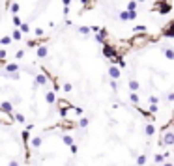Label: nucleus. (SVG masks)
I'll return each instance as SVG.
<instances>
[{"mask_svg": "<svg viewBox=\"0 0 174 166\" xmlns=\"http://www.w3.org/2000/svg\"><path fill=\"white\" fill-rule=\"evenodd\" d=\"M144 134L148 136V138H150V136H154V134H155V125H154L152 121H148L146 125H144Z\"/></svg>", "mask_w": 174, "mask_h": 166, "instance_id": "nucleus-14", "label": "nucleus"}, {"mask_svg": "<svg viewBox=\"0 0 174 166\" xmlns=\"http://www.w3.org/2000/svg\"><path fill=\"white\" fill-rule=\"evenodd\" d=\"M148 101H150V105H157V103H159V97H157V95H150Z\"/></svg>", "mask_w": 174, "mask_h": 166, "instance_id": "nucleus-35", "label": "nucleus"}, {"mask_svg": "<svg viewBox=\"0 0 174 166\" xmlns=\"http://www.w3.org/2000/svg\"><path fill=\"white\" fill-rule=\"evenodd\" d=\"M167 161V157H165V153H157V155H154V164H159V166H163Z\"/></svg>", "mask_w": 174, "mask_h": 166, "instance_id": "nucleus-16", "label": "nucleus"}, {"mask_svg": "<svg viewBox=\"0 0 174 166\" xmlns=\"http://www.w3.org/2000/svg\"><path fill=\"white\" fill-rule=\"evenodd\" d=\"M118 19H120V21H135V19H137V11H127V9H124V11H120V13H118Z\"/></svg>", "mask_w": 174, "mask_h": 166, "instance_id": "nucleus-6", "label": "nucleus"}, {"mask_svg": "<svg viewBox=\"0 0 174 166\" xmlns=\"http://www.w3.org/2000/svg\"><path fill=\"white\" fill-rule=\"evenodd\" d=\"M34 80H36V86H45L47 82H49V77H47L45 73H38Z\"/></svg>", "mask_w": 174, "mask_h": 166, "instance_id": "nucleus-9", "label": "nucleus"}, {"mask_svg": "<svg viewBox=\"0 0 174 166\" xmlns=\"http://www.w3.org/2000/svg\"><path fill=\"white\" fill-rule=\"evenodd\" d=\"M0 108H4L6 112H9V114H15V110H13V103H11V101H2V103H0Z\"/></svg>", "mask_w": 174, "mask_h": 166, "instance_id": "nucleus-13", "label": "nucleus"}, {"mask_svg": "<svg viewBox=\"0 0 174 166\" xmlns=\"http://www.w3.org/2000/svg\"><path fill=\"white\" fill-rule=\"evenodd\" d=\"M77 123H79V129H86V127L90 125L88 118H81V120H77Z\"/></svg>", "mask_w": 174, "mask_h": 166, "instance_id": "nucleus-25", "label": "nucleus"}, {"mask_svg": "<svg viewBox=\"0 0 174 166\" xmlns=\"http://www.w3.org/2000/svg\"><path fill=\"white\" fill-rule=\"evenodd\" d=\"M155 41H159V35H152V34H137V35H131L129 43L133 49H142V47H146L148 43H155Z\"/></svg>", "mask_w": 174, "mask_h": 166, "instance_id": "nucleus-1", "label": "nucleus"}, {"mask_svg": "<svg viewBox=\"0 0 174 166\" xmlns=\"http://www.w3.org/2000/svg\"><path fill=\"white\" fill-rule=\"evenodd\" d=\"M111 64H116V66H118L120 69H125V66H127V64H125V60H124V56L116 58V60H114V62H111Z\"/></svg>", "mask_w": 174, "mask_h": 166, "instance_id": "nucleus-22", "label": "nucleus"}, {"mask_svg": "<svg viewBox=\"0 0 174 166\" xmlns=\"http://www.w3.org/2000/svg\"><path fill=\"white\" fill-rule=\"evenodd\" d=\"M0 123H2V125H13L15 116L9 114V112H6L4 108H0Z\"/></svg>", "mask_w": 174, "mask_h": 166, "instance_id": "nucleus-4", "label": "nucleus"}, {"mask_svg": "<svg viewBox=\"0 0 174 166\" xmlns=\"http://www.w3.org/2000/svg\"><path fill=\"white\" fill-rule=\"evenodd\" d=\"M9 11H11L13 15H19V11H21V4H19V2H11V4H9Z\"/></svg>", "mask_w": 174, "mask_h": 166, "instance_id": "nucleus-18", "label": "nucleus"}, {"mask_svg": "<svg viewBox=\"0 0 174 166\" xmlns=\"http://www.w3.org/2000/svg\"><path fill=\"white\" fill-rule=\"evenodd\" d=\"M6 56H8V51H6V49H0V60H6Z\"/></svg>", "mask_w": 174, "mask_h": 166, "instance_id": "nucleus-39", "label": "nucleus"}, {"mask_svg": "<svg viewBox=\"0 0 174 166\" xmlns=\"http://www.w3.org/2000/svg\"><path fill=\"white\" fill-rule=\"evenodd\" d=\"M62 2H64V6H69V4H71V0H62Z\"/></svg>", "mask_w": 174, "mask_h": 166, "instance_id": "nucleus-46", "label": "nucleus"}, {"mask_svg": "<svg viewBox=\"0 0 174 166\" xmlns=\"http://www.w3.org/2000/svg\"><path fill=\"white\" fill-rule=\"evenodd\" d=\"M62 90L69 93L71 90H73V84H71V82H64V84H62Z\"/></svg>", "mask_w": 174, "mask_h": 166, "instance_id": "nucleus-32", "label": "nucleus"}, {"mask_svg": "<svg viewBox=\"0 0 174 166\" xmlns=\"http://www.w3.org/2000/svg\"><path fill=\"white\" fill-rule=\"evenodd\" d=\"M90 30H92L94 34H99L101 30H103V28H99V26H90Z\"/></svg>", "mask_w": 174, "mask_h": 166, "instance_id": "nucleus-41", "label": "nucleus"}, {"mask_svg": "<svg viewBox=\"0 0 174 166\" xmlns=\"http://www.w3.org/2000/svg\"><path fill=\"white\" fill-rule=\"evenodd\" d=\"M4 73H9V75H13V73H19V64H15V62H11V64H6V67H4Z\"/></svg>", "mask_w": 174, "mask_h": 166, "instance_id": "nucleus-11", "label": "nucleus"}, {"mask_svg": "<svg viewBox=\"0 0 174 166\" xmlns=\"http://www.w3.org/2000/svg\"><path fill=\"white\" fill-rule=\"evenodd\" d=\"M152 11H159L161 15H167V13H170V11H172V6H170L169 0H159V2L154 4Z\"/></svg>", "mask_w": 174, "mask_h": 166, "instance_id": "nucleus-2", "label": "nucleus"}, {"mask_svg": "<svg viewBox=\"0 0 174 166\" xmlns=\"http://www.w3.org/2000/svg\"><path fill=\"white\" fill-rule=\"evenodd\" d=\"M157 110H159V108H157V105H150V108H148V112H150V114H154V116L157 114Z\"/></svg>", "mask_w": 174, "mask_h": 166, "instance_id": "nucleus-36", "label": "nucleus"}, {"mask_svg": "<svg viewBox=\"0 0 174 166\" xmlns=\"http://www.w3.org/2000/svg\"><path fill=\"white\" fill-rule=\"evenodd\" d=\"M152 166H159V164H152Z\"/></svg>", "mask_w": 174, "mask_h": 166, "instance_id": "nucleus-50", "label": "nucleus"}, {"mask_svg": "<svg viewBox=\"0 0 174 166\" xmlns=\"http://www.w3.org/2000/svg\"><path fill=\"white\" fill-rule=\"evenodd\" d=\"M77 32H79V34H82V35H88L92 30H90V26H79V28H77Z\"/></svg>", "mask_w": 174, "mask_h": 166, "instance_id": "nucleus-27", "label": "nucleus"}, {"mask_svg": "<svg viewBox=\"0 0 174 166\" xmlns=\"http://www.w3.org/2000/svg\"><path fill=\"white\" fill-rule=\"evenodd\" d=\"M135 2H139V4H142V2H146V0H135Z\"/></svg>", "mask_w": 174, "mask_h": 166, "instance_id": "nucleus-49", "label": "nucleus"}, {"mask_svg": "<svg viewBox=\"0 0 174 166\" xmlns=\"http://www.w3.org/2000/svg\"><path fill=\"white\" fill-rule=\"evenodd\" d=\"M167 101H169V103L172 101V103H174V92H172V93H169V95H167Z\"/></svg>", "mask_w": 174, "mask_h": 166, "instance_id": "nucleus-43", "label": "nucleus"}, {"mask_svg": "<svg viewBox=\"0 0 174 166\" xmlns=\"http://www.w3.org/2000/svg\"><path fill=\"white\" fill-rule=\"evenodd\" d=\"M34 34H36V38H41V35H43V28H36Z\"/></svg>", "mask_w": 174, "mask_h": 166, "instance_id": "nucleus-38", "label": "nucleus"}, {"mask_svg": "<svg viewBox=\"0 0 174 166\" xmlns=\"http://www.w3.org/2000/svg\"><path fill=\"white\" fill-rule=\"evenodd\" d=\"M69 149H71V153H77V151H79V147H77V146L73 144V146H71V147H69Z\"/></svg>", "mask_w": 174, "mask_h": 166, "instance_id": "nucleus-44", "label": "nucleus"}, {"mask_svg": "<svg viewBox=\"0 0 174 166\" xmlns=\"http://www.w3.org/2000/svg\"><path fill=\"white\" fill-rule=\"evenodd\" d=\"M129 101H131L133 105H139V101H141L139 93H137V92H131V93H129Z\"/></svg>", "mask_w": 174, "mask_h": 166, "instance_id": "nucleus-24", "label": "nucleus"}, {"mask_svg": "<svg viewBox=\"0 0 174 166\" xmlns=\"http://www.w3.org/2000/svg\"><path fill=\"white\" fill-rule=\"evenodd\" d=\"M71 112H73V114L79 118V120H81V118H84V116H82V114H84V110H82L81 106H73V108H71Z\"/></svg>", "mask_w": 174, "mask_h": 166, "instance_id": "nucleus-23", "label": "nucleus"}, {"mask_svg": "<svg viewBox=\"0 0 174 166\" xmlns=\"http://www.w3.org/2000/svg\"><path fill=\"white\" fill-rule=\"evenodd\" d=\"M21 32H23V34H28V32H30V26H28V22H23V26H21Z\"/></svg>", "mask_w": 174, "mask_h": 166, "instance_id": "nucleus-37", "label": "nucleus"}, {"mask_svg": "<svg viewBox=\"0 0 174 166\" xmlns=\"http://www.w3.org/2000/svg\"><path fill=\"white\" fill-rule=\"evenodd\" d=\"M0 67H6V62L4 60H0Z\"/></svg>", "mask_w": 174, "mask_h": 166, "instance_id": "nucleus-47", "label": "nucleus"}, {"mask_svg": "<svg viewBox=\"0 0 174 166\" xmlns=\"http://www.w3.org/2000/svg\"><path fill=\"white\" fill-rule=\"evenodd\" d=\"M163 166H174V164H172V162H165Z\"/></svg>", "mask_w": 174, "mask_h": 166, "instance_id": "nucleus-48", "label": "nucleus"}, {"mask_svg": "<svg viewBox=\"0 0 174 166\" xmlns=\"http://www.w3.org/2000/svg\"><path fill=\"white\" fill-rule=\"evenodd\" d=\"M11 38H13V41H19L23 38V32H21V28H15L13 34H11Z\"/></svg>", "mask_w": 174, "mask_h": 166, "instance_id": "nucleus-26", "label": "nucleus"}, {"mask_svg": "<svg viewBox=\"0 0 174 166\" xmlns=\"http://www.w3.org/2000/svg\"><path fill=\"white\" fill-rule=\"evenodd\" d=\"M137 164H139V166H144V164H146V155H139V157H137Z\"/></svg>", "mask_w": 174, "mask_h": 166, "instance_id": "nucleus-34", "label": "nucleus"}, {"mask_svg": "<svg viewBox=\"0 0 174 166\" xmlns=\"http://www.w3.org/2000/svg\"><path fill=\"white\" fill-rule=\"evenodd\" d=\"M41 144H43V140H41V136H34V138H30V146L34 147V149H39Z\"/></svg>", "mask_w": 174, "mask_h": 166, "instance_id": "nucleus-15", "label": "nucleus"}, {"mask_svg": "<svg viewBox=\"0 0 174 166\" xmlns=\"http://www.w3.org/2000/svg\"><path fill=\"white\" fill-rule=\"evenodd\" d=\"M163 54L167 60H174V49H170V47H165L163 49Z\"/></svg>", "mask_w": 174, "mask_h": 166, "instance_id": "nucleus-20", "label": "nucleus"}, {"mask_svg": "<svg viewBox=\"0 0 174 166\" xmlns=\"http://www.w3.org/2000/svg\"><path fill=\"white\" fill-rule=\"evenodd\" d=\"M23 56H25V51H17V52H15V58H17V60H21Z\"/></svg>", "mask_w": 174, "mask_h": 166, "instance_id": "nucleus-40", "label": "nucleus"}, {"mask_svg": "<svg viewBox=\"0 0 174 166\" xmlns=\"http://www.w3.org/2000/svg\"><path fill=\"white\" fill-rule=\"evenodd\" d=\"M127 86H129V90H131V92H139V90H141V82H139V80H135V79H131V80L127 82Z\"/></svg>", "mask_w": 174, "mask_h": 166, "instance_id": "nucleus-17", "label": "nucleus"}, {"mask_svg": "<svg viewBox=\"0 0 174 166\" xmlns=\"http://www.w3.org/2000/svg\"><path fill=\"white\" fill-rule=\"evenodd\" d=\"M15 121H19V123H25L26 121V118H25V114H21V112H15Z\"/></svg>", "mask_w": 174, "mask_h": 166, "instance_id": "nucleus-28", "label": "nucleus"}, {"mask_svg": "<svg viewBox=\"0 0 174 166\" xmlns=\"http://www.w3.org/2000/svg\"><path fill=\"white\" fill-rule=\"evenodd\" d=\"M11 41H13V38H11V35H4V38H2V45L8 47V45H11Z\"/></svg>", "mask_w": 174, "mask_h": 166, "instance_id": "nucleus-30", "label": "nucleus"}, {"mask_svg": "<svg viewBox=\"0 0 174 166\" xmlns=\"http://www.w3.org/2000/svg\"><path fill=\"white\" fill-rule=\"evenodd\" d=\"M161 144L163 146H174V133L169 131V125L163 127V134H161Z\"/></svg>", "mask_w": 174, "mask_h": 166, "instance_id": "nucleus-3", "label": "nucleus"}, {"mask_svg": "<svg viewBox=\"0 0 174 166\" xmlns=\"http://www.w3.org/2000/svg\"><path fill=\"white\" fill-rule=\"evenodd\" d=\"M109 77L112 80H118L120 77H122V73H120V67L116 66V64H111L109 66Z\"/></svg>", "mask_w": 174, "mask_h": 166, "instance_id": "nucleus-7", "label": "nucleus"}, {"mask_svg": "<svg viewBox=\"0 0 174 166\" xmlns=\"http://www.w3.org/2000/svg\"><path fill=\"white\" fill-rule=\"evenodd\" d=\"M159 35H163V38H174V21L167 22V25L161 28V34Z\"/></svg>", "mask_w": 174, "mask_h": 166, "instance_id": "nucleus-5", "label": "nucleus"}, {"mask_svg": "<svg viewBox=\"0 0 174 166\" xmlns=\"http://www.w3.org/2000/svg\"><path fill=\"white\" fill-rule=\"evenodd\" d=\"M13 25H15V28H21L23 26V21H21L19 15H13Z\"/></svg>", "mask_w": 174, "mask_h": 166, "instance_id": "nucleus-31", "label": "nucleus"}, {"mask_svg": "<svg viewBox=\"0 0 174 166\" xmlns=\"http://www.w3.org/2000/svg\"><path fill=\"white\" fill-rule=\"evenodd\" d=\"M73 136H71V134H64L62 136V142H64V146H68V147H71V146H73Z\"/></svg>", "mask_w": 174, "mask_h": 166, "instance_id": "nucleus-19", "label": "nucleus"}, {"mask_svg": "<svg viewBox=\"0 0 174 166\" xmlns=\"http://www.w3.org/2000/svg\"><path fill=\"white\" fill-rule=\"evenodd\" d=\"M47 41H49V38H36V39H30L28 41V47H36V49H38V47L45 45Z\"/></svg>", "mask_w": 174, "mask_h": 166, "instance_id": "nucleus-8", "label": "nucleus"}, {"mask_svg": "<svg viewBox=\"0 0 174 166\" xmlns=\"http://www.w3.org/2000/svg\"><path fill=\"white\" fill-rule=\"evenodd\" d=\"M36 56H38V58H47V56H49V49H47V45L38 47V49H36Z\"/></svg>", "mask_w": 174, "mask_h": 166, "instance_id": "nucleus-12", "label": "nucleus"}, {"mask_svg": "<svg viewBox=\"0 0 174 166\" xmlns=\"http://www.w3.org/2000/svg\"><path fill=\"white\" fill-rule=\"evenodd\" d=\"M137 8H139V2H135V0H129L127 6H125V9H127V11H137Z\"/></svg>", "mask_w": 174, "mask_h": 166, "instance_id": "nucleus-21", "label": "nucleus"}, {"mask_svg": "<svg viewBox=\"0 0 174 166\" xmlns=\"http://www.w3.org/2000/svg\"><path fill=\"white\" fill-rule=\"evenodd\" d=\"M111 88H112V92H118V86H116V80H111Z\"/></svg>", "mask_w": 174, "mask_h": 166, "instance_id": "nucleus-42", "label": "nucleus"}, {"mask_svg": "<svg viewBox=\"0 0 174 166\" xmlns=\"http://www.w3.org/2000/svg\"><path fill=\"white\" fill-rule=\"evenodd\" d=\"M56 101H58V97H56V92L55 90H51V92L45 93V103L47 105H55Z\"/></svg>", "mask_w": 174, "mask_h": 166, "instance_id": "nucleus-10", "label": "nucleus"}, {"mask_svg": "<svg viewBox=\"0 0 174 166\" xmlns=\"http://www.w3.org/2000/svg\"><path fill=\"white\" fill-rule=\"evenodd\" d=\"M82 4H84V9H92L94 4H95V0H82Z\"/></svg>", "mask_w": 174, "mask_h": 166, "instance_id": "nucleus-29", "label": "nucleus"}, {"mask_svg": "<svg viewBox=\"0 0 174 166\" xmlns=\"http://www.w3.org/2000/svg\"><path fill=\"white\" fill-rule=\"evenodd\" d=\"M133 30H135V34H139V32H141V34H144V32H146V26H144V25H137Z\"/></svg>", "mask_w": 174, "mask_h": 166, "instance_id": "nucleus-33", "label": "nucleus"}, {"mask_svg": "<svg viewBox=\"0 0 174 166\" xmlns=\"http://www.w3.org/2000/svg\"><path fill=\"white\" fill-rule=\"evenodd\" d=\"M8 166H19V161H11V162H9Z\"/></svg>", "mask_w": 174, "mask_h": 166, "instance_id": "nucleus-45", "label": "nucleus"}]
</instances>
